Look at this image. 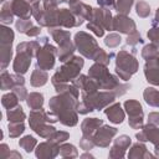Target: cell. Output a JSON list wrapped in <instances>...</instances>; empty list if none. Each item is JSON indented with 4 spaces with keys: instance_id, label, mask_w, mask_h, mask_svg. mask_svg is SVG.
I'll return each instance as SVG.
<instances>
[{
    "instance_id": "cell-1",
    "label": "cell",
    "mask_w": 159,
    "mask_h": 159,
    "mask_svg": "<svg viewBox=\"0 0 159 159\" xmlns=\"http://www.w3.org/2000/svg\"><path fill=\"white\" fill-rule=\"evenodd\" d=\"M137 68H138V63L133 56L128 55L125 51H120L118 53L116 71L122 80H124V81L129 80L130 75L134 73L137 71Z\"/></svg>"
},
{
    "instance_id": "cell-2",
    "label": "cell",
    "mask_w": 159,
    "mask_h": 159,
    "mask_svg": "<svg viewBox=\"0 0 159 159\" xmlns=\"http://www.w3.org/2000/svg\"><path fill=\"white\" fill-rule=\"evenodd\" d=\"M83 66V60L80 57H73L67 65H65L62 68H60V71L53 76V83H62L63 81H68L72 80L73 77H76L81 70V67Z\"/></svg>"
},
{
    "instance_id": "cell-3",
    "label": "cell",
    "mask_w": 159,
    "mask_h": 159,
    "mask_svg": "<svg viewBox=\"0 0 159 159\" xmlns=\"http://www.w3.org/2000/svg\"><path fill=\"white\" fill-rule=\"evenodd\" d=\"M75 39H76V45H77L78 50L81 51V53L86 57H93L94 52L98 50L96 40L92 36L87 35L86 32L76 34Z\"/></svg>"
},
{
    "instance_id": "cell-4",
    "label": "cell",
    "mask_w": 159,
    "mask_h": 159,
    "mask_svg": "<svg viewBox=\"0 0 159 159\" xmlns=\"http://www.w3.org/2000/svg\"><path fill=\"white\" fill-rule=\"evenodd\" d=\"M14 40V32L11 29L2 26L1 27V45H2V51H1V58H2V68L6 67L11 58V43Z\"/></svg>"
},
{
    "instance_id": "cell-5",
    "label": "cell",
    "mask_w": 159,
    "mask_h": 159,
    "mask_svg": "<svg viewBox=\"0 0 159 159\" xmlns=\"http://www.w3.org/2000/svg\"><path fill=\"white\" fill-rule=\"evenodd\" d=\"M55 55L56 48L53 46L46 45L45 48H42L37 55V66H40L41 70H50L53 67L55 63Z\"/></svg>"
},
{
    "instance_id": "cell-6",
    "label": "cell",
    "mask_w": 159,
    "mask_h": 159,
    "mask_svg": "<svg viewBox=\"0 0 159 159\" xmlns=\"http://www.w3.org/2000/svg\"><path fill=\"white\" fill-rule=\"evenodd\" d=\"M124 106H125V109L130 117L129 124L134 128H138L142 124V118H143L142 106L137 101H127L124 103Z\"/></svg>"
},
{
    "instance_id": "cell-7",
    "label": "cell",
    "mask_w": 159,
    "mask_h": 159,
    "mask_svg": "<svg viewBox=\"0 0 159 159\" xmlns=\"http://www.w3.org/2000/svg\"><path fill=\"white\" fill-rule=\"evenodd\" d=\"M113 29L120 32H130L135 30V24L132 21V19H128L124 15H119L113 21Z\"/></svg>"
},
{
    "instance_id": "cell-8",
    "label": "cell",
    "mask_w": 159,
    "mask_h": 159,
    "mask_svg": "<svg viewBox=\"0 0 159 159\" xmlns=\"http://www.w3.org/2000/svg\"><path fill=\"white\" fill-rule=\"evenodd\" d=\"M11 10L15 15H17L21 19H29L31 14V7L25 0H15L11 4Z\"/></svg>"
},
{
    "instance_id": "cell-9",
    "label": "cell",
    "mask_w": 159,
    "mask_h": 159,
    "mask_svg": "<svg viewBox=\"0 0 159 159\" xmlns=\"http://www.w3.org/2000/svg\"><path fill=\"white\" fill-rule=\"evenodd\" d=\"M117 133V130H116V128H111V127H104V128H102L99 132H98V134H97V144L98 145H107V143L108 142H111V138L114 135Z\"/></svg>"
},
{
    "instance_id": "cell-10",
    "label": "cell",
    "mask_w": 159,
    "mask_h": 159,
    "mask_svg": "<svg viewBox=\"0 0 159 159\" xmlns=\"http://www.w3.org/2000/svg\"><path fill=\"white\" fill-rule=\"evenodd\" d=\"M106 114L109 118V120L113 122V123H122L123 118H124V113H123L119 104H114V106L109 107L106 111Z\"/></svg>"
},
{
    "instance_id": "cell-11",
    "label": "cell",
    "mask_w": 159,
    "mask_h": 159,
    "mask_svg": "<svg viewBox=\"0 0 159 159\" xmlns=\"http://www.w3.org/2000/svg\"><path fill=\"white\" fill-rule=\"evenodd\" d=\"M47 73L43 72L42 70H37L34 71L32 73V77H31V84L35 86V87H40V86H43L46 82H47Z\"/></svg>"
},
{
    "instance_id": "cell-12",
    "label": "cell",
    "mask_w": 159,
    "mask_h": 159,
    "mask_svg": "<svg viewBox=\"0 0 159 159\" xmlns=\"http://www.w3.org/2000/svg\"><path fill=\"white\" fill-rule=\"evenodd\" d=\"M144 98L148 104L159 107V91H155L154 88H147L144 92Z\"/></svg>"
},
{
    "instance_id": "cell-13",
    "label": "cell",
    "mask_w": 159,
    "mask_h": 159,
    "mask_svg": "<svg viewBox=\"0 0 159 159\" xmlns=\"http://www.w3.org/2000/svg\"><path fill=\"white\" fill-rule=\"evenodd\" d=\"M42 103H43V96H42L41 93L34 92V93H31V94L29 96V98H27V106H29L30 108H32V109H39V108H41Z\"/></svg>"
},
{
    "instance_id": "cell-14",
    "label": "cell",
    "mask_w": 159,
    "mask_h": 159,
    "mask_svg": "<svg viewBox=\"0 0 159 159\" xmlns=\"http://www.w3.org/2000/svg\"><path fill=\"white\" fill-rule=\"evenodd\" d=\"M7 118L10 122H22L25 118V113L21 107H16L15 109H9L7 111Z\"/></svg>"
},
{
    "instance_id": "cell-15",
    "label": "cell",
    "mask_w": 159,
    "mask_h": 159,
    "mask_svg": "<svg viewBox=\"0 0 159 159\" xmlns=\"http://www.w3.org/2000/svg\"><path fill=\"white\" fill-rule=\"evenodd\" d=\"M102 124V120H98L97 118H91V119H86L83 123H82V130L84 134L94 130L96 127L101 125Z\"/></svg>"
},
{
    "instance_id": "cell-16",
    "label": "cell",
    "mask_w": 159,
    "mask_h": 159,
    "mask_svg": "<svg viewBox=\"0 0 159 159\" xmlns=\"http://www.w3.org/2000/svg\"><path fill=\"white\" fill-rule=\"evenodd\" d=\"M17 98L19 97L16 96L15 92L14 93H9V94H5L2 97V106L6 107V108H9V109H11L12 107H16L17 106V102H19Z\"/></svg>"
},
{
    "instance_id": "cell-17",
    "label": "cell",
    "mask_w": 159,
    "mask_h": 159,
    "mask_svg": "<svg viewBox=\"0 0 159 159\" xmlns=\"http://www.w3.org/2000/svg\"><path fill=\"white\" fill-rule=\"evenodd\" d=\"M24 132V124L21 122H12L9 124V133L11 137H16Z\"/></svg>"
},
{
    "instance_id": "cell-18",
    "label": "cell",
    "mask_w": 159,
    "mask_h": 159,
    "mask_svg": "<svg viewBox=\"0 0 159 159\" xmlns=\"http://www.w3.org/2000/svg\"><path fill=\"white\" fill-rule=\"evenodd\" d=\"M132 4H133V0H118V2H117L118 12H120L122 15H125L130 10Z\"/></svg>"
},
{
    "instance_id": "cell-19",
    "label": "cell",
    "mask_w": 159,
    "mask_h": 159,
    "mask_svg": "<svg viewBox=\"0 0 159 159\" xmlns=\"http://www.w3.org/2000/svg\"><path fill=\"white\" fill-rule=\"evenodd\" d=\"M149 11H150V7L149 5L145 2V1H139L138 5H137V14L142 17H147L149 15Z\"/></svg>"
},
{
    "instance_id": "cell-20",
    "label": "cell",
    "mask_w": 159,
    "mask_h": 159,
    "mask_svg": "<svg viewBox=\"0 0 159 159\" xmlns=\"http://www.w3.org/2000/svg\"><path fill=\"white\" fill-rule=\"evenodd\" d=\"M32 27V24L30 20L27 19H21L20 21L16 22V29L20 31V32H24V34H27V30H30Z\"/></svg>"
},
{
    "instance_id": "cell-21",
    "label": "cell",
    "mask_w": 159,
    "mask_h": 159,
    "mask_svg": "<svg viewBox=\"0 0 159 159\" xmlns=\"http://www.w3.org/2000/svg\"><path fill=\"white\" fill-rule=\"evenodd\" d=\"M104 42H106V45L109 46V47H116V46H118V45L120 43V37H119L118 35L112 34V35H109V36L106 37Z\"/></svg>"
},
{
    "instance_id": "cell-22",
    "label": "cell",
    "mask_w": 159,
    "mask_h": 159,
    "mask_svg": "<svg viewBox=\"0 0 159 159\" xmlns=\"http://www.w3.org/2000/svg\"><path fill=\"white\" fill-rule=\"evenodd\" d=\"M35 144H36V142H35V139L32 137H25L24 139L20 140V145L24 147L26 152H30Z\"/></svg>"
},
{
    "instance_id": "cell-23",
    "label": "cell",
    "mask_w": 159,
    "mask_h": 159,
    "mask_svg": "<svg viewBox=\"0 0 159 159\" xmlns=\"http://www.w3.org/2000/svg\"><path fill=\"white\" fill-rule=\"evenodd\" d=\"M87 27H88L91 31H93L97 36H102V35H103V27H102V25L98 24V22H96V21L89 22V24L87 25Z\"/></svg>"
},
{
    "instance_id": "cell-24",
    "label": "cell",
    "mask_w": 159,
    "mask_h": 159,
    "mask_svg": "<svg viewBox=\"0 0 159 159\" xmlns=\"http://www.w3.org/2000/svg\"><path fill=\"white\" fill-rule=\"evenodd\" d=\"M148 36L153 40V42L158 43V46H159V29H152L148 32Z\"/></svg>"
},
{
    "instance_id": "cell-25",
    "label": "cell",
    "mask_w": 159,
    "mask_h": 159,
    "mask_svg": "<svg viewBox=\"0 0 159 159\" xmlns=\"http://www.w3.org/2000/svg\"><path fill=\"white\" fill-rule=\"evenodd\" d=\"M137 42H142V39H140V36H139L137 32H134L133 35H130V36L128 37V40H127V43L134 45V43H137Z\"/></svg>"
},
{
    "instance_id": "cell-26",
    "label": "cell",
    "mask_w": 159,
    "mask_h": 159,
    "mask_svg": "<svg viewBox=\"0 0 159 159\" xmlns=\"http://www.w3.org/2000/svg\"><path fill=\"white\" fill-rule=\"evenodd\" d=\"M149 119H150V122L152 123H154V124H159V113H150L149 114Z\"/></svg>"
},
{
    "instance_id": "cell-27",
    "label": "cell",
    "mask_w": 159,
    "mask_h": 159,
    "mask_svg": "<svg viewBox=\"0 0 159 159\" xmlns=\"http://www.w3.org/2000/svg\"><path fill=\"white\" fill-rule=\"evenodd\" d=\"M97 1L102 6H113L114 4V0H97Z\"/></svg>"
},
{
    "instance_id": "cell-28",
    "label": "cell",
    "mask_w": 159,
    "mask_h": 159,
    "mask_svg": "<svg viewBox=\"0 0 159 159\" xmlns=\"http://www.w3.org/2000/svg\"><path fill=\"white\" fill-rule=\"evenodd\" d=\"M29 1H30V2H32L34 5H37V2H39L40 0H29Z\"/></svg>"
},
{
    "instance_id": "cell-29",
    "label": "cell",
    "mask_w": 159,
    "mask_h": 159,
    "mask_svg": "<svg viewBox=\"0 0 159 159\" xmlns=\"http://www.w3.org/2000/svg\"><path fill=\"white\" fill-rule=\"evenodd\" d=\"M67 1H68L70 4H72V5H73V4L76 2V1H80V0H67Z\"/></svg>"
}]
</instances>
